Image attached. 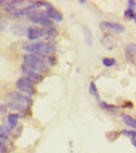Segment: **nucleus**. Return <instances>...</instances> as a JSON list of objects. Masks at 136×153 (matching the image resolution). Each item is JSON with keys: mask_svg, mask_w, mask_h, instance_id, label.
<instances>
[{"mask_svg": "<svg viewBox=\"0 0 136 153\" xmlns=\"http://www.w3.org/2000/svg\"><path fill=\"white\" fill-rule=\"evenodd\" d=\"M17 85H18V88L20 89L22 92L27 93V94H29V95L34 94V92H35V91H34L33 83H32L30 80H28L27 78H20V79H18Z\"/></svg>", "mask_w": 136, "mask_h": 153, "instance_id": "nucleus-7", "label": "nucleus"}, {"mask_svg": "<svg viewBox=\"0 0 136 153\" xmlns=\"http://www.w3.org/2000/svg\"><path fill=\"white\" fill-rule=\"evenodd\" d=\"M22 71H23V73H24V75L25 76H28V80H30L32 83L33 82H41L42 80V74L38 72V71H35L34 68H32L30 65H28V64H23V68H22Z\"/></svg>", "mask_w": 136, "mask_h": 153, "instance_id": "nucleus-4", "label": "nucleus"}, {"mask_svg": "<svg viewBox=\"0 0 136 153\" xmlns=\"http://www.w3.org/2000/svg\"><path fill=\"white\" fill-rule=\"evenodd\" d=\"M89 94H93L96 98H98V93H97V89H96V85H95V83H91L89 84Z\"/></svg>", "mask_w": 136, "mask_h": 153, "instance_id": "nucleus-18", "label": "nucleus"}, {"mask_svg": "<svg viewBox=\"0 0 136 153\" xmlns=\"http://www.w3.org/2000/svg\"><path fill=\"white\" fill-rule=\"evenodd\" d=\"M101 28H102V30L110 31V33H113V34H121L125 31V28L122 27L121 24L113 23V22H102Z\"/></svg>", "mask_w": 136, "mask_h": 153, "instance_id": "nucleus-5", "label": "nucleus"}, {"mask_svg": "<svg viewBox=\"0 0 136 153\" xmlns=\"http://www.w3.org/2000/svg\"><path fill=\"white\" fill-rule=\"evenodd\" d=\"M0 153H6V148L2 144H0Z\"/></svg>", "mask_w": 136, "mask_h": 153, "instance_id": "nucleus-24", "label": "nucleus"}, {"mask_svg": "<svg viewBox=\"0 0 136 153\" xmlns=\"http://www.w3.org/2000/svg\"><path fill=\"white\" fill-rule=\"evenodd\" d=\"M128 9H130V10H134L135 9V1H134V0L128 1Z\"/></svg>", "mask_w": 136, "mask_h": 153, "instance_id": "nucleus-22", "label": "nucleus"}, {"mask_svg": "<svg viewBox=\"0 0 136 153\" xmlns=\"http://www.w3.org/2000/svg\"><path fill=\"white\" fill-rule=\"evenodd\" d=\"M5 25H6V22L0 23V30H4V29H5Z\"/></svg>", "mask_w": 136, "mask_h": 153, "instance_id": "nucleus-23", "label": "nucleus"}, {"mask_svg": "<svg viewBox=\"0 0 136 153\" xmlns=\"http://www.w3.org/2000/svg\"><path fill=\"white\" fill-rule=\"evenodd\" d=\"M25 33H27L28 39L35 40V39H39L41 36L44 35V30L43 29H39V28H35V27H32V28H28Z\"/></svg>", "mask_w": 136, "mask_h": 153, "instance_id": "nucleus-10", "label": "nucleus"}, {"mask_svg": "<svg viewBox=\"0 0 136 153\" xmlns=\"http://www.w3.org/2000/svg\"><path fill=\"white\" fill-rule=\"evenodd\" d=\"M2 4H4V1H3V0H0V5H2Z\"/></svg>", "mask_w": 136, "mask_h": 153, "instance_id": "nucleus-25", "label": "nucleus"}, {"mask_svg": "<svg viewBox=\"0 0 136 153\" xmlns=\"http://www.w3.org/2000/svg\"><path fill=\"white\" fill-rule=\"evenodd\" d=\"M0 137H9V132L3 126H0Z\"/></svg>", "mask_w": 136, "mask_h": 153, "instance_id": "nucleus-20", "label": "nucleus"}, {"mask_svg": "<svg viewBox=\"0 0 136 153\" xmlns=\"http://www.w3.org/2000/svg\"><path fill=\"white\" fill-rule=\"evenodd\" d=\"M18 119H19V116H18L17 113L9 114V116H8V126H9L10 129H13V128H15V127H17Z\"/></svg>", "mask_w": 136, "mask_h": 153, "instance_id": "nucleus-12", "label": "nucleus"}, {"mask_svg": "<svg viewBox=\"0 0 136 153\" xmlns=\"http://www.w3.org/2000/svg\"><path fill=\"white\" fill-rule=\"evenodd\" d=\"M122 120L128 126V127H131V128H135L136 127V122H135V119L132 117H130L128 114H122Z\"/></svg>", "mask_w": 136, "mask_h": 153, "instance_id": "nucleus-13", "label": "nucleus"}, {"mask_svg": "<svg viewBox=\"0 0 136 153\" xmlns=\"http://www.w3.org/2000/svg\"><path fill=\"white\" fill-rule=\"evenodd\" d=\"M45 5H47V10H45L44 13L47 14L49 20H50V19H53V20H56V22H62L63 16H62L61 13L58 11L57 9H54L52 5H48V4H45Z\"/></svg>", "mask_w": 136, "mask_h": 153, "instance_id": "nucleus-9", "label": "nucleus"}, {"mask_svg": "<svg viewBox=\"0 0 136 153\" xmlns=\"http://www.w3.org/2000/svg\"><path fill=\"white\" fill-rule=\"evenodd\" d=\"M24 60H25V64L34 68L35 71H38L41 74H42V72L47 71L48 67H49L47 60H45V56H41V55H37V54H25Z\"/></svg>", "mask_w": 136, "mask_h": 153, "instance_id": "nucleus-2", "label": "nucleus"}, {"mask_svg": "<svg viewBox=\"0 0 136 153\" xmlns=\"http://www.w3.org/2000/svg\"><path fill=\"white\" fill-rule=\"evenodd\" d=\"M24 49L27 50V52H29V54H37V55H41V56H48L49 54L53 53V47L48 43H44V42L25 44Z\"/></svg>", "mask_w": 136, "mask_h": 153, "instance_id": "nucleus-1", "label": "nucleus"}, {"mask_svg": "<svg viewBox=\"0 0 136 153\" xmlns=\"http://www.w3.org/2000/svg\"><path fill=\"white\" fill-rule=\"evenodd\" d=\"M122 133L124 134H126V136H128V137H131V138H134L135 137V131H122Z\"/></svg>", "mask_w": 136, "mask_h": 153, "instance_id": "nucleus-21", "label": "nucleus"}, {"mask_svg": "<svg viewBox=\"0 0 136 153\" xmlns=\"http://www.w3.org/2000/svg\"><path fill=\"white\" fill-rule=\"evenodd\" d=\"M13 31H14V34L22 36L24 34V31H27V29H25L24 24H19V25H14V27H13Z\"/></svg>", "mask_w": 136, "mask_h": 153, "instance_id": "nucleus-14", "label": "nucleus"}, {"mask_svg": "<svg viewBox=\"0 0 136 153\" xmlns=\"http://www.w3.org/2000/svg\"><path fill=\"white\" fill-rule=\"evenodd\" d=\"M6 100L9 102V103H17L19 105H23V107H27L30 104V99L29 97L27 95H23L18 92H11L6 95Z\"/></svg>", "mask_w": 136, "mask_h": 153, "instance_id": "nucleus-3", "label": "nucleus"}, {"mask_svg": "<svg viewBox=\"0 0 136 153\" xmlns=\"http://www.w3.org/2000/svg\"><path fill=\"white\" fill-rule=\"evenodd\" d=\"M29 19H30V20L33 22V23L41 24V25H43V27H47V28L53 27V25H52V23H50V20L48 19L47 14H45L44 11H43V13H37V14H30Z\"/></svg>", "mask_w": 136, "mask_h": 153, "instance_id": "nucleus-6", "label": "nucleus"}, {"mask_svg": "<svg viewBox=\"0 0 136 153\" xmlns=\"http://www.w3.org/2000/svg\"><path fill=\"white\" fill-rule=\"evenodd\" d=\"M83 30H85V34H86V43H87V45L92 47V34H91V31L88 30L87 27H83Z\"/></svg>", "mask_w": 136, "mask_h": 153, "instance_id": "nucleus-16", "label": "nucleus"}, {"mask_svg": "<svg viewBox=\"0 0 136 153\" xmlns=\"http://www.w3.org/2000/svg\"><path fill=\"white\" fill-rule=\"evenodd\" d=\"M125 18H126V19H135V11L127 9V10L125 11Z\"/></svg>", "mask_w": 136, "mask_h": 153, "instance_id": "nucleus-19", "label": "nucleus"}, {"mask_svg": "<svg viewBox=\"0 0 136 153\" xmlns=\"http://www.w3.org/2000/svg\"><path fill=\"white\" fill-rule=\"evenodd\" d=\"M24 108H25V107L19 105V104H17V103H9V104H8V109L14 111V112H22V111H24Z\"/></svg>", "mask_w": 136, "mask_h": 153, "instance_id": "nucleus-15", "label": "nucleus"}, {"mask_svg": "<svg viewBox=\"0 0 136 153\" xmlns=\"http://www.w3.org/2000/svg\"><path fill=\"white\" fill-rule=\"evenodd\" d=\"M101 43H102V45L105 47L106 49H110V50L113 49L116 45H117V40H116L111 34H105V35H102Z\"/></svg>", "mask_w": 136, "mask_h": 153, "instance_id": "nucleus-8", "label": "nucleus"}, {"mask_svg": "<svg viewBox=\"0 0 136 153\" xmlns=\"http://www.w3.org/2000/svg\"><path fill=\"white\" fill-rule=\"evenodd\" d=\"M125 55H126V60L135 63V56H136V47L135 44H128L125 49Z\"/></svg>", "mask_w": 136, "mask_h": 153, "instance_id": "nucleus-11", "label": "nucleus"}, {"mask_svg": "<svg viewBox=\"0 0 136 153\" xmlns=\"http://www.w3.org/2000/svg\"><path fill=\"white\" fill-rule=\"evenodd\" d=\"M102 63H103V65H105V67H112L116 63V60L113 58H105L102 60Z\"/></svg>", "mask_w": 136, "mask_h": 153, "instance_id": "nucleus-17", "label": "nucleus"}]
</instances>
